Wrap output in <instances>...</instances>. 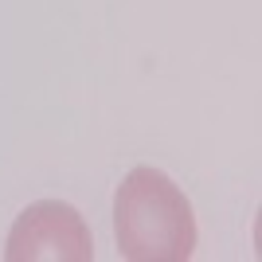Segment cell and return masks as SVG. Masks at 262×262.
I'll use <instances>...</instances> for the list:
<instances>
[{"mask_svg":"<svg viewBox=\"0 0 262 262\" xmlns=\"http://www.w3.org/2000/svg\"><path fill=\"white\" fill-rule=\"evenodd\" d=\"M8 262H90L94 258V239H90L86 219L71 204L59 200H39L24 208L12 223L8 243H4Z\"/></svg>","mask_w":262,"mask_h":262,"instance_id":"cell-2","label":"cell"},{"mask_svg":"<svg viewBox=\"0 0 262 262\" xmlns=\"http://www.w3.org/2000/svg\"><path fill=\"white\" fill-rule=\"evenodd\" d=\"M118 254L129 262H188L196 251V215L180 188L149 164H137L114 196Z\"/></svg>","mask_w":262,"mask_h":262,"instance_id":"cell-1","label":"cell"}]
</instances>
